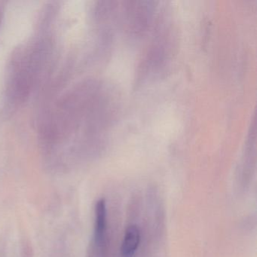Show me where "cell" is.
I'll use <instances>...</instances> for the list:
<instances>
[{
    "mask_svg": "<svg viewBox=\"0 0 257 257\" xmlns=\"http://www.w3.org/2000/svg\"><path fill=\"white\" fill-rule=\"evenodd\" d=\"M141 231L139 226L132 223L126 228L121 244V257H134L141 245Z\"/></svg>",
    "mask_w": 257,
    "mask_h": 257,
    "instance_id": "obj_1",
    "label": "cell"
},
{
    "mask_svg": "<svg viewBox=\"0 0 257 257\" xmlns=\"http://www.w3.org/2000/svg\"><path fill=\"white\" fill-rule=\"evenodd\" d=\"M22 257H33V249L28 242H25L22 246Z\"/></svg>",
    "mask_w": 257,
    "mask_h": 257,
    "instance_id": "obj_2",
    "label": "cell"
},
{
    "mask_svg": "<svg viewBox=\"0 0 257 257\" xmlns=\"http://www.w3.org/2000/svg\"><path fill=\"white\" fill-rule=\"evenodd\" d=\"M3 15H4V7H3L2 3H0V23L2 21Z\"/></svg>",
    "mask_w": 257,
    "mask_h": 257,
    "instance_id": "obj_3",
    "label": "cell"
}]
</instances>
